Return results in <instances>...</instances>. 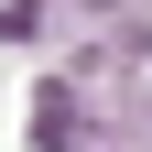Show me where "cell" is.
Here are the masks:
<instances>
[{
  "label": "cell",
  "instance_id": "1",
  "mask_svg": "<svg viewBox=\"0 0 152 152\" xmlns=\"http://www.w3.org/2000/svg\"><path fill=\"white\" fill-rule=\"evenodd\" d=\"M130 98H141V109H152V44H141V54H130Z\"/></svg>",
  "mask_w": 152,
  "mask_h": 152
}]
</instances>
